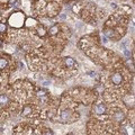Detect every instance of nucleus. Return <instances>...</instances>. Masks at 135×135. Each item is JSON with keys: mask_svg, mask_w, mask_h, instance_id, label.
<instances>
[{"mask_svg": "<svg viewBox=\"0 0 135 135\" xmlns=\"http://www.w3.org/2000/svg\"><path fill=\"white\" fill-rule=\"evenodd\" d=\"M95 112L97 115H102L106 113V106L104 104H98V105L95 107Z\"/></svg>", "mask_w": 135, "mask_h": 135, "instance_id": "7ed1b4c3", "label": "nucleus"}, {"mask_svg": "<svg viewBox=\"0 0 135 135\" xmlns=\"http://www.w3.org/2000/svg\"><path fill=\"white\" fill-rule=\"evenodd\" d=\"M59 32H60L59 25H53V26L47 30V34H50V36H55L56 34H59Z\"/></svg>", "mask_w": 135, "mask_h": 135, "instance_id": "39448f33", "label": "nucleus"}, {"mask_svg": "<svg viewBox=\"0 0 135 135\" xmlns=\"http://www.w3.org/2000/svg\"><path fill=\"white\" fill-rule=\"evenodd\" d=\"M30 113H32V107L27 105L23 108V113H21V114H23V116H28Z\"/></svg>", "mask_w": 135, "mask_h": 135, "instance_id": "6e6552de", "label": "nucleus"}, {"mask_svg": "<svg viewBox=\"0 0 135 135\" xmlns=\"http://www.w3.org/2000/svg\"><path fill=\"white\" fill-rule=\"evenodd\" d=\"M70 112L69 110H63L62 113H61V118H62V121H66V119L70 117Z\"/></svg>", "mask_w": 135, "mask_h": 135, "instance_id": "9d476101", "label": "nucleus"}, {"mask_svg": "<svg viewBox=\"0 0 135 135\" xmlns=\"http://www.w3.org/2000/svg\"><path fill=\"white\" fill-rule=\"evenodd\" d=\"M7 32V24L5 21H0V33L3 34Z\"/></svg>", "mask_w": 135, "mask_h": 135, "instance_id": "9b49d317", "label": "nucleus"}, {"mask_svg": "<svg viewBox=\"0 0 135 135\" xmlns=\"http://www.w3.org/2000/svg\"><path fill=\"white\" fill-rule=\"evenodd\" d=\"M8 101H9V99H8V96L5 95V93H2V95H0V105H7L8 104Z\"/></svg>", "mask_w": 135, "mask_h": 135, "instance_id": "0eeeda50", "label": "nucleus"}, {"mask_svg": "<svg viewBox=\"0 0 135 135\" xmlns=\"http://www.w3.org/2000/svg\"><path fill=\"white\" fill-rule=\"evenodd\" d=\"M8 23L11 27L14 28H20L24 26L25 24V15L21 11H16L10 15V17L8 18Z\"/></svg>", "mask_w": 135, "mask_h": 135, "instance_id": "f257e3e1", "label": "nucleus"}, {"mask_svg": "<svg viewBox=\"0 0 135 135\" xmlns=\"http://www.w3.org/2000/svg\"><path fill=\"white\" fill-rule=\"evenodd\" d=\"M112 8H117V6H116L115 3H112Z\"/></svg>", "mask_w": 135, "mask_h": 135, "instance_id": "dca6fc26", "label": "nucleus"}, {"mask_svg": "<svg viewBox=\"0 0 135 135\" xmlns=\"http://www.w3.org/2000/svg\"><path fill=\"white\" fill-rule=\"evenodd\" d=\"M36 32H37V35H38L40 37H44L46 34H47V30H46V29H45V27L42 26V25H40V26L37 27Z\"/></svg>", "mask_w": 135, "mask_h": 135, "instance_id": "423d86ee", "label": "nucleus"}, {"mask_svg": "<svg viewBox=\"0 0 135 135\" xmlns=\"http://www.w3.org/2000/svg\"><path fill=\"white\" fill-rule=\"evenodd\" d=\"M36 95H37V97H40V98H42V97H45V96H47V90L41 89V90H38V91L36 92Z\"/></svg>", "mask_w": 135, "mask_h": 135, "instance_id": "f8f14e48", "label": "nucleus"}, {"mask_svg": "<svg viewBox=\"0 0 135 135\" xmlns=\"http://www.w3.org/2000/svg\"><path fill=\"white\" fill-rule=\"evenodd\" d=\"M124 53H125L126 56H131V52H129V51H127V50H125V51H124Z\"/></svg>", "mask_w": 135, "mask_h": 135, "instance_id": "2eb2a0df", "label": "nucleus"}, {"mask_svg": "<svg viewBox=\"0 0 135 135\" xmlns=\"http://www.w3.org/2000/svg\"><path fill=\"white\" fill-rule=\"evenodd\" d=\"M110 79H112V82L114 83L115 86H119L123 81V76H122V73L115 72V73H113V76Z\"/></svg>", "mask_w": 135, "mask_h": 135, "instance_id": "f03ea898", "label": "nucleus"}, {"mask_svg": "<svg viewBox=\"0 0 135 135\" xmlns=\"http://www.w3.org/2000/svg\"><path fill=\"white\" fill-rule=\"evenodd\" d=\"M7 2H8V5H9V6H14V5L17 2V0H8Z\"/></svg>", "mask_w": 135, "mask_h": 135, "instance_id": "ddd939ff", "label": "nucleus"}, {"mask_svg": "<svg viewBox=\"0 0 135 135\" xmlns=\"http://www.w3.org/2000/svg\"><path fill=\"white\" fill-rule=\"evenodd\" d=\"M7 65H8V61L5 57H1L0 59V70H3L5 68H7Z\"/></svg>", "mask_w": 135, "mask_h": 135, "instance_id": "1a4fd4ad", "label": "nucleus"}, {"mask_svg": "<svg viewBox=\"0 0 135 135\" xmlns=\"http://www.w3.org/2000/svg\"><path fill=\"white\" fill-rule=\"evenodd\" d=\"M64 64H65L68 68H73V66L77 65L76 61H74L71 56H66V57H64Z\"/></svg>", "mask_w": 135, "mask_h": 135, "instance_id": "20e7f679", "label": "nucleus"}, {"mask_svg": "<svg viewBox=\"0 0 135 135\" xmlns=\"http://www.w3.org/2000/svg\"><path fill=\"white\" fill-rule=\"evenodd\" d=\"M43 135H54V134H53V132H52V131H50V129H47V131H46V132L44 133Z\"/></svg>", "mask_w": 135, "mask_h": 135, "instance_id": "4468645a", "label": "nucleus"}]
</instances>
